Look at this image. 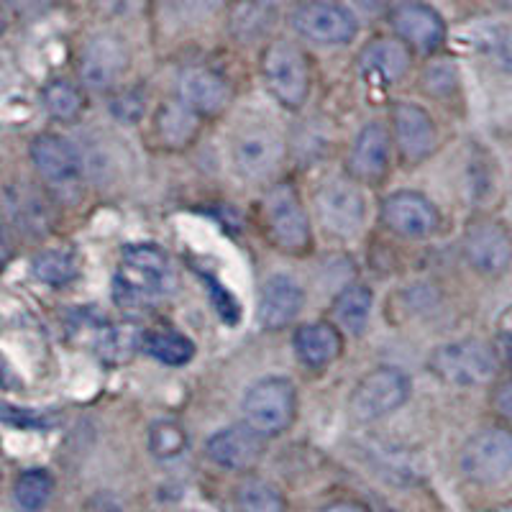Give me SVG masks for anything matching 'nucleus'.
I'll list each match as a JSON object with an SVG mask.
<instances>
[{
	"mask_svg": "<svg viewBox=\"0 0 512 512\" xmlns=\"http://www.w3.org/2000/svg\"><path fill=\"white\" fill-rule=\"evenodd\" d=\"M177 274L167 251L154 244L126 246L113 277V300L128 313H144L172 295Z\"/></svg>",
	"mask_w": 512,
	"mask_h": 512,
	"instance_id": "1",
	"label": "nucleus"
},
{
	"mask_svg": "<svg viewBox=\"0 0 512 512\" xmlns=\"http://www.w3.org/2000/svg\"><path fill=\"white\" fill-rule=\"evenodd\" d=\"M497 351L479 338H461L454 344H443L428 356V369L441 382L454 387H482L497 377Z\"/></svg>",
	"mask_w": 512,
	"mask_h": 512,
	"instance_id": "2",
	"label": "nucleus"
},
{
	"mask_svg": "<svg viewBox=\"0 0 512 512\" xmlns=\"http://www.w3.org/2000/svg\"><path fill=\"white\" fill-rule=\"evenodd\" d=\"M244 420L262 436H280L297 413V392L290 379L267 377L254 382L241 400Z\"/></svg>",
	"mask_w": 512,
	"mask_h": 512,
	"instance_id": "3",
	"label": "nucleus"
},
{
	"mask_svg": "<svg viewBox=\"0 0 512 512\" xmlns=\"http://www.w3.org/2000/svg\"><path fill=\"white\" fill-rule=\"evenodd\" d=\"M410 377L397 367H379L359 379L349 397V415L356 423H374L400 410L410 397Z\"/></svg>",
	"mask_w": 512,
	"mask_h": 512,
	"instance_id": "4",
	"label": "nucleus"
},
{
	"mask_svg": "<svg viewBox=\"0 0 512 512\" xmlns=\"http://www.w3.org/2000/svg\"><path fill=\"white\" fill-rule=\"evenodd\" d=\"M461 474L469 482L495 487L512 477V433L505 428H484L464 443L459 456Z\"/></svg>",
	"mask_w": 512,
	"mask_h": 512,
	"instance_id": "5",
	"label": "nucleus"
},
{
	"mask_svg": "<svg viewBox=\"0 0 512 512\" xmlns=\"http://www.w3.org/2000/svg\"><path fill=\"white\" fill-rule=\"evenodd\" d=\"M262 77L269 93L285 108L305 105L310 93V72L305 54L292 41H272L264 49Z\"/></svg>",
	"mask_w": 512,
	"mask_h": 512,
	"instance_id": "6",
	"label": "nucleus"
},
{
	"mask_svg": "<svg viewBox=\"0 0 512 512\" xmlns=\"http://www.w3.org/2000/svg\"><path fill=\"white\" fill-rule=\"evenodd\" d=\"M264 218L272 244L287 254H305L310 249V221L295 187L277 185L264 198Z\"/></svg>",
	"mask_w": 512,
	"mask_h": 512,
	"instance_id": "7",
	"label": "nucleus"
},
{
	"mask_svg": "<svg viewBox=\"0 0 512 512\" xmlns=\"http://www.w3.org/2000/svg\"><path fill=\"white\" fill-rule=\"evenodd\" d=\"M315 216L338 239H351L364 228L367 205L361 190L349 180H331L315 192Z\"/></svg>",
	"mask_w": 512,
	"mask_h": 512,
	"instance_id": "8",
	"label": "nucleus"
},
{
	"mask_svg": "<svg viewBox=\"0 0 512 512\" xmlns=\"http://www.w3.org/2000/svg\"><path fill=\"white\" fill-rule=\"evenodd\" d=\"M466 264L487 277H500L512 267V236L495 218H479L464 231Z\"/></svg>",
	"mask_w": 512,
	"mask_h": 512,
	"instance_id": "9",
	"label": "nucleus"
},
{
	"mask_svg": "<svg viewBox=\"0 0 512 512\" xmlns=\"http://www.w3.org/2000/svg\"><path fill=\"white\" fill-rule=\"evenodd\" d=\"M292 26L308 41L323 47H338L354 41L359 21L349 8L331 3V0H308L292 13Z\"/></svg>",
	"mask_w": 512,
	"mask_h": 512,
	"instance_id": "10",
	"label": "nucleus"
},
{
	"mask_svg": "<svg viewBox=\"0 0 512 512\" xmlns=\"http://www.w3.org/2000/svg\"><path fill=\"white\" fill-rule=\"evenodd\" d=\"M382 221L397 236L425 239L441 228V210L420 192L400 190L382 200Z\"/></svg>",
	"mask_w": 512,
	"mask_h": 512,
	"instance_id": "11",
	"label": "nucleus"
},
{
	"mask_svg": "<svg viewBox=\"0 0 512 512\" xmlns=\"http://www.w3.org/2000/svg\"><path fill=\"white\" fill-rule=\"evenodd\" d=\"M285 141L267 126H251L233 141V167L246 180H262L280 167Z\"/></svg>",
	"mask_w": 512,
	"mask_h": 512,
	"instance_id": "12",
	"label": "nucleus"
},
{
	"mask_svg": "<svg viewBox=\"0 0 512 512\" xmlns=\"http://www.w3.org/2000/svg\"><path fill=\"white\" fill-rule=\"evenodd\" d=\"M264 438L267 436H262L249 423L228 425V428H221L208 438L205 454L226 472H246L262 461Z\"/></svg>",
	"mask_w": 512,
	"mask_h": 512,
	"instance_id": "13",
	"label": "nucleus"
},
{
	"mask_svg": "<svg viewBox=\"0 0 512 512\" xmlns=\"http://www.w3.org/2000/svg\"><path fill=\"white\" fill-rule=\"evenodd\" d=\"M392 29L410 49L420 54H433L446 41V24L436 8L420 0H405L390 13Z\"/></svg>",
	"mask_w": 512,
	"mask_h": 512,
	"instance_id": "14",
	"label": "nucleus"
},
{
	"mask_svg": "<svg viewBox=\"0 0 512 512\" xmlns=\"http://www.w3.org/2000/svg\"><path fill=\"white\" fill-rule=\"evenodd\" d=\"M128 67V49L118 36L98 34L82 47L80 62V80L90 90H108L121 80Z\"/></svg>",
	"mask_w": 512,
	"mask_h": 512,
	"instance_id": "15",
	"label": "nucleus"
},
{
	"mask_svg": "<svg viewBox=\"0 0 512 512\" xmlns=\"http://www.w3.org/2000/svg\"><path fill=\"white\" fill-rule=\"evenodd\" d=\"M392 136L408 164L431 157L438 144V128L425 108L415 103H395L392 108Z\"/></svg>",
	"mask_w": 512,
	"mask_h": 512,
	"instance_id": "16",
	"label": "nucleus"
},
{
	"mask_svg": "<svg viewBox=\"0 0 512 512\" xmlns=\"http://www.w3.org/2000/svg\"><path fill=\"white\" fill-rule=\"evenodd\" d=\"M31 162L49 185L67 187L82 177V154L77 146L57 134H39L29 146Z\"/></svg>",
	"mask_w": 512,
	"mask_h": 512,
	"instance_id": "17",
	"label": "nucleus"
},
{
	"mask_svg": "<svg viewBox=\"0 0 512 512\" xmlns=\"http://www.w3.org/2000/svg\"><path fill=\"white\" fill-rule=\"evenodd\" d=\"M305 292L290 274H272L262 287L259 305H256V320L267 331L285 328L303 310Z\"/></svg>",
	"mask_w": 512,
	"mask_h": 512,
	"instance_id": "18",
	"label": "nucleus"
},
{
	"mask_svg": "<svg viewBox=\"0 0 512 512\" xmlns=\"http://www.w3.org/2000/svg\"><path fill=\"white\" fill-rule=\"evenodd\" d=\"M390 169V134L382 123L361 128L349 154V172L359 182H379Z\"/></svg>",
	"mask_w": 512,
	"mask_h": 512,
	"instance_id": "19",
	"label": "nucleus"
},
{
	"mask_svg": "<svg viewBox=\"0 0 512 512\" xmlns=\"http://www.w3.org/2000/svg\"><path fill=\"white\" fill-rule=\"evenodd\" d=\"M292 346H295V356L303 367L326 369L341 356L344 336L333 320H315V323H305L297 328L292 336Z\"/></svg>",
	"mask_w": 512,
	"mask_h": 512,
	"instance_id": "20",
	"label": "nucleus"
},
{
	"mask_svg": "<svg viewBox=\"0 0 512 512\" xmlns=\"http://www.w3.org/2000/svg\"><path fill=\"white\" fill-rule=\"evenodd\" d=\"M177 95L185 105H190L192 111L200 116L210 118L226 111L231 103V88L216 72L195 67V70L182 72L180 82H177Z\"/></svg>",
	"mask_w": 512,
	"mask_h": 512,
	"instance_id": "21",
	"label": "nucleus"
},
{
	"mask_svg": "<svg viewBox=\"0 0 512 512\" xmlns=\"http://www.w3.org/2000/svg\"><path fill=\"white\" fill-rule=\"evenodd\" d=\"M361 75L379 80L384 85L400 82L410 70V47L402 39H374L369 41L359 57Z\"/></svg>",
	"mask_w": 512,
	"mask_h": 512,
	"instance_id": "22",
	"label": "nucleus"
},
{
	"mask_svg": "<svg viewBox=\"0 0 512 512\" xmlns=\"http://www.w3.org/2000/svg\"><path fill=\"white\" fill-rule=\"evenodd\" d=\"M200 113H195L182 100H169L154 116V131L169 149H185L200 134Z\"/></svg>",
	"mask_w": 512,
	"mask_h": 512,
	"instance_id": "23",
	"label": "nucleus"
},
{
	"mask_svg": "<svg viewBox=\"0 0 512 512\" xmlns=\"http://www.w3.org/2000/svg\"><path fill=\"white\" fill-rule=\"evenodd\" d=\"M374 308V295L367 285H349L333 300L331 318L338 328L349 336H361L369 326V315Z\"/></svg>",
	"mask_w": 512,
	"mask_h": 512,
	"instance_id": "24",
	"label": "nucleus"
},
{
	"mask_svg": "<svg viewBox=\"0 0 512 512\" xmlns=\"http://www.w3.org/2000/svg\"><path fill=\"white\" fill-rule=\"evenodd\" d=\"M144 336L136 323H108L95 338V351L111 367H121L134 359L136 351L144 349Z\"/></svg>",
	"mask_w": 512,
	"mask_h": 512,
	"instance_id": "25",
	"label": "nucleus"
},
{
	"mask_svg": "<svg viewBox=\"0 0 512 512\" xmlns=\"http://www.w3.org/2000/svg\"><path fill=\"white\" fill-rule=\"evenodd\" d=\"M144 351L152 359L162 361L167 367H185L195 359V344L180 331L164 328V331H149L144 336Z\"/></svg>",
	"mask_w": 512,
	"mask_h": 512,
	"instance_id": "26",
	"label": "nucleus"
},
{
	"mask_svg": "<svg viewBox=\"0 0 512 512\" xmlns=\"http://www.w3.org/2000/svg\"><path fill=\"white\" fill-rule=\"evenodd\" d=\"M54 495V477L47 469H26L13 482V502L21 512H39Z\"/></svg>",
	"mask_w": 512,
	"mask_h": 512,
	"instance_id": "27",
	"label": "nucleus"
},
{
	"mask_svg": "<svg viewBox=\"0 0 512 512\" xmlns=\"http://www.w3.org/2000/svg\"><path fill=\"white\" fill-rule=\"evenodd\" d=\"M236 512H285V497L267 479H246L233 492Z\"/></svg>",
	"mask_w": 512,
	"mask_h": 512,
	"instance_id": "28",
	"label": "nucleus"
},
{
	"mask_svg": "<svg viewBox=\"0 0 512 512\" xmlns=\"http://www.w3.org/2000/svg\"><path fill=\"white\" fill-rule=\"evenodd\" d=\"M146 443H149L152 456H157L159 461H172L185 454L187 446H190V436H187L185 425L180 420L162 418L149 425Z\"/></svg>",
	"mask_w": 512,
	"mask_h": 512,
	"instance_id": "29",
	"label": "nucleus"
},
{
	"mask_svg": "<svg viewBox=\"0 0 512 512\" xmlns=\"http://www.w3.org/2000/svg\"><path fill=\"white\" fill-rule=\"evenodd\" d=\"M44 108L49 116L59 123H75L85 111V98H82L80 88L67 80H52L41 93Z\"/></svg>",
	"mask_w": 512,
	"mask_h": 512,
	"instance_id": "30",
	"label": "nucleus"
},
{
	"mask_svg": "<svg viewBox=\"0 0 512 512\" xmlns=\"http://www.w3.org/2000/svg\"><path fill=\"white\" fill-rule=\"evenodd\" d=\"M31 272L41 285L62 287L77 277V262L67 249H47L36 254Z\"/></svg>",
	"mask_w": 512,
	"mask_h": 512,
	"instance_id": "31",
	"label": "nucleus"
},
{
	"mask_svg": "<svg viewBox=\"0 0 512 512\" xmlns=\"http://www.w3.org/2000/svg\"><path fill=\"white\" fill-rule=\"evenodd\" d=\"M8 208H11L13 218H18V223H24V228H41L47 218L39 200H34V195H26V190H18V195L8 190Z\"/></svg>",
	"mask_w": 512,
	"mask_h": 512,
	"instance_id": "32",
	"label": "nucleus"
},
{
	"mask_svg": "<svg viewBox=\"0 0 512 512\" xmlns=\"http://www.w3.org/2000/svg\"><path fill=\"white\" fill-rule=\"evenodd\" d=\"M223 3L226 0H172V8L185 21H205V18L216 16Z\"/></svg>",
	"mask_w": 512,
	"mask_h": 512,
	"instance_id": "33",
	"label": "nucleus"
},
{
	"mask_svg": "<svg viewBox=\"0 0 512 512\" xmlns=\"http://www.w3.org/2000/svg\"><path fill=\"white\" fill-rule=\"evenodd\" d=\"M144 108L146 100L139 90H128V93H123L121 98H116L111 103L113 116L121 123H136L141 118V113H144Z\"/></svg>",
	"mask_w": 512,
	"mask_h": 512,
	"instance_id": "34",
	"label": "nucleus"
},
{
	"mask_svg": "<svg viewBox=\"0 0 512 512\" xmlns=\"http://www.w3.org/2000/svg\"><path fill=\"white\" fill-rule=\"evenodd\" d=\"M205 282H208L210 292H213V297H216L213 303H216V310H218V313H221V318L228 320L231 326H233V323H239V303L233 300L231 292L223 290V287L218 285V282L213 280V277H205Z\"/></svg>",
	"mask_w": 512,
	"mask_h": 512,
	"instance_id": "35",
	"label": "nucleus"
},
{
	"mask_svg": "<svg viewBox=\"0 0 512 512\" xmlns=\"http://www.w3.org/2000/svg\"><path fill=\"white\" fill-rule=\"evenodd\" d=\"M3 3L16 16H39V13H44L52 6L54 0H3Z\"/></svg>",
	"mask_w": 512,
	"mask_h": 512,
	"instance_id": "36",
	"label": "nucleus"
},
{
	"mask_svg": "<svg viewBox=\"0 0 512 512\" xmlns=\"http://www.w3.org/2000/svg\"><path fill=\"white\" fill-rule=\"evenodd\" d=\"M144 3L146 0H100L103 11L111 13V16H131V13L139 11Z\"/></svg>",
	"mask_w": 512,
	"mask_h": 512,
	"instance_id": "37",
	"label": "nucleus"
},
{
	"mask_svg": "<svg viewBox=\"0 0 512 512\" xmlns=\"http://www.w3.org/2000/svg\"><path fill=\"white\" fill-rule=\"evenodd\" d=\"M495 408H497V413H500L502 418L512 425V382H505L497 387Z\"/></svg>",
	"mask_w": 512,
	"mask_h": 512,
	"instance_id": "38",
	"label": "nucleus"
},
{
	"mask_svg": "<svg viewBox=\"0 0 512 512\" xmlns=\"http://www.w3.org/2000/svg\"><path fill=\"white\" fill-rule=\"evenodd\" d=\"M497 59H500V64L505 67V72L512 75V31H505V34H500V39H497Z\"/></svg>",
	"mask_w": 512,
	"mask_h": 512,
	"instance_id": "39",
	"label": "nucleus"
},
{
	"mask_svg": "<svg viewBox=\"0 0 512 512\" xmlns=\"http://www.w3.org/2000/svg\"><path fill=\"white\" fill-rule=\"evenodd\" d=\"M320 512H369V510L361 505V502L341 500V502H331V505H326Z\"/></svg>",
	"mask_w": 512,
	"mask_h": 512,
	"instance_id": "40",
	"label": "nucleus"
},
{
	"mask_svg": "<svg viewBox=\"0 0 512 512\" xmlns=\"http://www.w3.org/2000/svg\"><path fill=\"white\" fill-rule=\"evenodd\" d=\"M264 6H280V3H287V0H259Z\"/></svg>",
	"mask_w": 512,
	"mask_h": 512,
	"instance_id": "41",
	"label": "nucleus"
},
{
	"mask_svg": "<svg viewBox=\"0 0 512 512\" xmlns=\"http://www.w3.org/2000/svg\"><path fill=\"white\" fill-rule=\"evenodd\" d=\"M495 3H500V6L505 8H512V0H495Z\"/></svg>",
	"mask_w": 512,
	"mask_h": 512,
	"instance_id": "42",
	"label": "nucleus"
},
{
	"mask_svg": "<svg viewBox=\"0 0 512 512\" xmlns=\"http://www.w3.org/2000/svg\"><path fill=\"white\" fill-rule=\"evenodd\" d=\"M507 359H510V364H512V336H510V349H507Z\"/></svg>",
	"mask_w": 512,
	"mask_h": 512,
	"instance_id": "43",
	"label": "nucleus"
},
{
	"mask_svg": "<svg viewBox=\"0 0 512 512\" xmlns=\"http://www.w3.org/2000/svg\"><path fill=\"white\" fill-rule=\"evenodd\" d=\"M364 3H372V6H377V3H384V0H364Z\"/></svg>",
	"mask_w": 512,
	"mask_h": 512,
	"instance_id": "44",
	"label": "nucleus"
}]
</instances>
